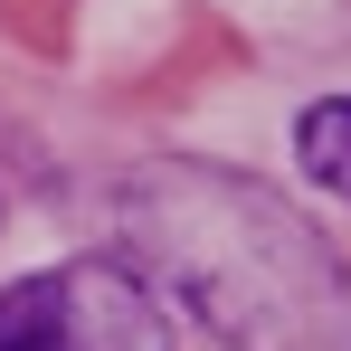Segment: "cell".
Listing matches in <instances>:
<instances>
[{
    "label": "cell",
    "mask_w": 351,
    "mask_h": 351,
    "mask_svg": "<svg viewBox=\"0 0 351 351\" xmlns=\"http://www.w3.org/2000/svg\"><path fill=\"white\" fill-rule=\"evenodd\" d=\"M0 351H171V313L143 276L86 256L0 294Z\"/></svg>",
    "instance_id": "cell-2"
},
{
    "label": "cell",
    "mask_w": 351,
    "mask_h": 351,
    "mask_svg": "<svg viewBox=\"0 0 351 351\" xmlns=\"http://www.w3.org/2000/svg\"><path fill=\"white\" fill-rule=\"evenodd\" d=\"M123 237L228 351H351V276L323 228L219 162H152L123 180Z\"/></svg>",
    "instance_id": "cell-1"
},
{
    "label": "cell",
    "mask_w": 351,
    "mask_h": 351,
    "mask_svg": "<svg viewBox=\"0 0 351 351\" xmlns=\"http://www.w3.org/2000/svg\"><path fill=\"white\" fill-rule=\"evenodd\" d=\"M294 152H304V171L323 180L332 199H351V95L304 105V114H294Z\"/></svg>",
    "instance_id": "cell-3"
}]
</instances>
